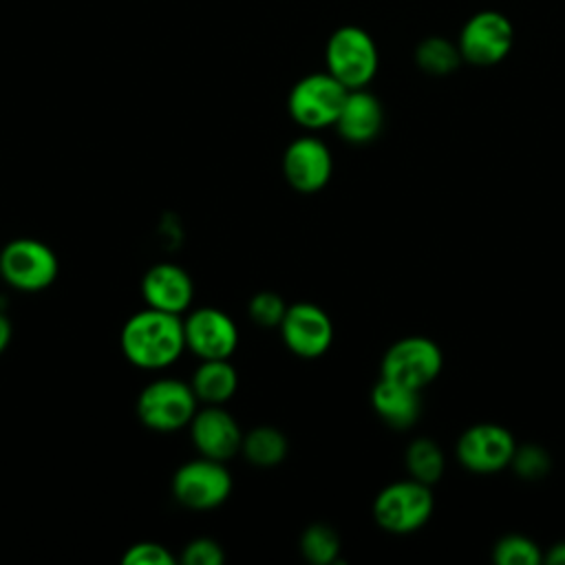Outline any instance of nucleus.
<instances>
[{"mask_svg": "<svg viewBox=\"0 0 565 565\" xmlns=\"http://www.w3.org/2000/svg\"><path fill=\"white\" fill-rule=\"evenodd\" d=\"M119 349L124 358L143 371L172 366L185 353L183 316L143 307L121 327Z\"/></svg>", "mask_w": 565, "mask_h": 565, "instance_id": "obj_1", "label": "nucleus"}, {"mask_svg": "<svg viewBox=\"0 0 565 565\" xmlns=\"http://www.w3.org/2000/svg\"><path fill=\"white\" fill-rule=\"evenodd\" d=\"M137 417L154 433H177L192 422L199 399L190 386L179 377H154L137 395Z\"/></svg>", "mask_w": 565, "mask_h": 565, "instance_id": "obj_2", "label": "nucleus"}, {"mask_svg": "<svg viewBox=\"0 0 565 565\" xmlns=\"http://www.w3.org/2000/svg\"><path fill=\"white\" fill-rule=\"evenodd\" d=\"M327 73L349 90L366 88L380 66V53L369 31L355 24L338 26L324 46Z\"/></svg>", "mask_w": 565, "mask_h": 565, "instance_id": "obj_3", "label": "nucleus"}, {"mask_svg": "<svg viewBox=\"0 0 565 565\" xmlns=\"http://www.w3.org/2000/svg\"><path fill=\"white\" fill-rule=\"evenodd\" d=\"M60 274L53 247L40 238L20 236L0 249V278L18 291L38 294L49 289Z\"/></svg>", "mask_w": 565, "mask_h": 565, "instance_id": "obj_4", "label": "nucleus"}, {"mask_svg": "<svg viewBox=\"0 0 565 565\" xmlns=\"http://www.w3.org/2000/svg\"><path fill=\"white\" fill-rule=\"evenodd\" d=\"M349 88L342 86L331 73H309L300 77L289 95V117L305 130H322L335 124Z\"/></svg>", "mask_w": 565, "mask_h": 565, "instance_id": "obj_5", "label": "nucleus"}, {"mask_svg": "<svg viewBox=\"0 0 565 565\" xmlns=\"http://www.w3.org/2000/svg\"><path fill=\"white\" fill-rule=\"evenodd\" d=\"M232 475L225 461L196 457L185 461L172 475V497L179 505L196 512L223 505L232 494Z\"/></svg>", "mask_w": 565, "mask_h": 565, "instance_id": "obj_6", "label": "nucleus"}, {"mask_svg": "<svg viewBox=\"0 0 565 565\" xmlns=\"http://www.w3.org/2000/svg\"><path fill=\"white\" fill-rule=\"evenodd\" d=\"M433 514L430 486L417 479L388 483L373 499L375 523L391 534H411Z\"/></svg>", "mask_w": 565, "mask_h": 565, "instance_id": "obj_7", "label": "nucleus"}, {"mask_svg": "<svg viewBox=\"0 0 565 565\" xmlns=\"http://www.w3.org/2000/svg\"><path fill=\"white\" fill-rule=\"evenodd\" d=\"M461 60L472 66H494L514 46V26L501 11L483 9L472 13L457 38Z\"/></svg>", "mask_w": 565, "mask_h": 565, "instance_id": "obj_8", "label": "nucleus"}, {"mask_svg": "<svg viewBox=\"0 0 565 565\" xmlns=\"http://www.w3.org/2000/svg\"><path fill=\"white\" fill-rule=\"evenodd\" d=\"M441 364V349L430 338L406 335L386 349L380 364V377L422 391L439 375Z\"/></svg>", "mask_w": 565, "mask_h": 565, "instance_id": "obj_9", "label": "nucleus"}, {"mask_svg": "<svg viewBox=\"0 0 565 565\" xmlns=\"http://www.w3.org/2000/svg\"><path fill=\"white\" fill-rule=\"evenodd\" d=\"M282 344L302 360L324 355L333 342V322L329 313L307 300L291 302L278 324Z\"/></svg>", "mask_w": 565, "mask_h": 565, "instance_id": "obj_10", "label": "nucleus"}, {"mask_svg": "<svg viewBox=\"0 0 565 565\" xmlns=\"http://www.w3.org/2000/svg\"><path fill=\"white\" fill-rule=\"evenodd\" d=\"M185 349L199 360L232 358L238 347V327L234 318L218 307L190 309L183 316Z\"/></svg>", "mask_w": 565, "mask_h": 565, "instance_id": "obj_11", "label": "nucleus"}, {"mask_svg": "<svg viewBox=\"0 0 565 565\" xmlns=\"http://www.w3.org/2000/svg\"><path fill=\"white\" fill-rule=\"evenodd\" d=\"M516 441L512 433L499 424L481 422L466 428L457 439V459L470 472H497L510 466Z\"/></svg>", "mask_w": 565, "mask_h": 565, "instance_id": "obj_12", "label": "nucleus"}, {"mask_svg": "<svg viewBox=\"0 0 565 565\" xmlns=\"http://www.w3.org/2000/svg\"><path fill=\"white\" fill-rule=\"evenodd\" d=\"M282 177L302 194L322 190L333 174V157L329 146L313 135L296 137L282 152Z\"/></svg>", "mask_w": 565, "mask_h": 565, "instance_id": "obj_13", "label": "nucleus"}, {"mask_svg": "<svg viewBox=\"0 0 565 565\" xmlns=\"http://www.w3.org/2000/svg\"><path fill=\"white\" fill-rule=\"evenodd\" d=\"M188 430L194 450L201 457L216 461H230L236 457L245 435L236 417L223 408V404H205L203 408H196Z\"/></svg>", "mask_w": 565, "mask_h": 565, "instance_id": "obj_14", "label": "nucleus"}, {"mask_svg": "<svg viewBox=\"0 0 565 565\" xmlns=\"http://www.w3.org/2000/svg\"><path fill=\"white\" fill-rule=\"evenodd\" d=\"M139 289L146 307L177 316H185L194 300L192 276L181 265L170 260H161L148 267Z\"/></svg>", "mask_w": 565, "mask_h": 565, "instance_id": "obj_15", "label": "nucleus"}, {"mask_svg": "<svg viewBox=\"0 0 565 565\" xmlns=\"http://www.w3.org/2000/svg\"><path fill=\"white\" fill-rule=\"evenodd\" d=\"M333 126L338 135L353 146L373 141L384 126V110L380 99L366 88L349 90Z\"/></svg>", "mask_w": 565, "mask_h": 565, "instance_id": "obj_16", "label": "nucleus"}, {"mask_svg": "<svg viewBox=\"0 0 565 565\" xmlns=\"http://www.w3.org/2000/svg\"><path fill=\"white\" fill-rule=\"evenodd\" d=\"M371 406L386 426L395 430H406L417 422L422 413L419 388H411L406 384L380 377L377 384L371 388Z\"/></svg>", "mask_w": 565, "mask_h": 565, "instance_id": "obj_17", "label": "nucleus"}, {"mask_svg": "<svg viewBox=\"0 0 565 565\" xmlns=\"http://www.w3.org/2000/svg\"><path fill=\"white\" fill-rule=\"evenodd\" d=\"M190 386L203 404H225L238 388V373L230 358L201 360L190 377Z\"/></svg>", "mask_w": 565, "mask_h": 565, "instance_id": "obj_18", "label": "nucleus"}, {"mask_svg": "<svg viewBox=\"0 0 565 565\" xmlns=\"http://www.w3.org/2000/svg\"><path fill=\"white\" fill-rule=\"evenodd\" d=\"M289 441L276 426H256L243 435L241 455L256 468H274L285 461Z\"/></svg>", "mask_w": 565, "mask_h": 565, "instance_id": "obj_19", "label": "nucleus"}, {"mask_svg": "<svg viewBox=\"0 0 565 565\" xmlns=\"http://www.w3.org/2000/svg\"><path fill=\"white\" fill-rule=\"evenodd\" d=\"M461 53L457 42H450L441 35H428L415 46V64L419 71L433 77L450 75L461 64Z\"/></svg>", "mask_w": 565, "mask_h": 565, "instance_id": "obj_20", "label": "nucleus"}, {"mask_svg": "<svg viewBox=\"0 0 565 565\" xmlns=\"http://www.w3.org/2000/svg\"><path fill=\"white\" fill-rule=\"evenodd\" d=\"M404 463H406L411 479H417L426 486L437 483L439 477L444 475V466H446L441 448L428 437H419L408 444Z\"/></svg>", "mask_w": 565, "mask_h": 565, "instance_id": "obj_21", "label": "nucleus"}, {"mask_svg": "<svg viewBox=\"0 0 565 565\" xmlns=\"http://www.w3.org/2000/svg\"><path fill=\"white\" fill-rule=\"evenodd\" d=\"M298 547L311 565H333L340 556V536L327 523H311L302 530Z\"/></svg>", "mask_w": 565, "mask_h": 565, "instance_id": "obj_22", "label": "nucleus"}, {"mask_svg": "<svg viewBox=\"0 0 565 565\" xmlns=\"http://www.w3.org/2000/svg\"><path fill=\"white\" fill-rule=\"evenodd\" d=\"M492 561L497 565H539L543 554L539 545L521 534H508L494 543Z\"/></svg>", "mask_w": 565, "mask_h": 565, "instance_id": "obj_23", "label": "nucleus"}, {"mask_svg": "<svg viewBox=\"0 0 565 565\" xmlns=\"http://www.w3.org/2000/svg\"><path fill=\"white\" fill-rule=\"evenodd\" d=\"M287 302L280 294L276 291H256L249 302H247V316L254 324L263 327V329H278V324L282 322L285 318V311H287Z\"/></svg>", "mask_w": 565, "mask_h": 565, "instance_id": "obj_24", "label": "nucleus"}, {"mask_svg": "<svg viewBox=\"0 0 565 565\" xmlns=\"http://www.w3.org/2000/svg\"><path fill=\"white\" fill-rule=\"evenodd\" d=\"M510 466L521 479H541L550 470V455L536 444L516 446Z\"/></svg>", "mask_w": 565, "mask_h": 565, "instance_id": "obj_25", "label": "nucleus"}, {"mask_svg": "<svg viewBox=\"0 0 565 565\" xmlns=\"http://www.w3.org/2000/svg\"><path fill=\"white\" fill-rule=\"evenodd\" d=\"M124 565H177L179 556H174L166 545L157 541H137L126 547L121 554Z\"/></svg>", "mask_w": 565, "mask_h": 565, "instance_id": "obj_26", "label": "nucleus"}, {"mask_svg": "<svg viewBox=\"0 0 565 565\" xmlns=\"http://www.w3.org/2000/svg\"><path fill=\"white\" fill-rule=\"evenodd\" d=\"M179 563L185 565H223L225 563V552L223 545L210 536H196L188 541L181 550Z\"/></svg>", "mask_w": 565, "mask_h": 565, "instance_id": "obj_27", "label": "nucleus"}, {"mask_svg": "<svg viewBox=\"0 0 565 565\" xmlns=\"http://www.w3.org/2000/svg\"><path fill=\"white\" fill-rule=\"evenodd\" d=\"M13 340V324L4 311H0V355L9 349Z\"/></svg>", "mask_w": 565, "mask_h": 565, "instance_id": "obj_28", "label": "nucleus"}, {"mask_svg": "<svg viewBox=\"0 0 565 565\" xmlns=\"http://www.w3.org/2000/svg\"><path fill=\"white\" fill-rule=\"evenodd\" d=\"M545 563L550 565H565V541H558L550 547V552L543 556Z\"/></svg>", "mask_w": 565, "mask_h": 565, "instance_id": "obj_29", "label": "nucleus"}]
</instances>
